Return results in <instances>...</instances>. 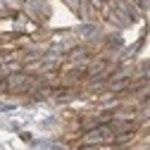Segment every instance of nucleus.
Listing matches in <instances>:
<instances>
[{
  "mask_svg": "<svg viewBox=\"0 0 150 150\" xmlns=\"http://www.w3.org/2000/svg\"><path fill=\"white\" fill-rule=\"evenodd\" d=\"M36 81L31 79V76H26V74H12V76L7 79V88L10 91H24V88H29V86H33Z\"/></svg>",
  "mask_w": 150,
  "mask_h": 150,
  "instance_id": "obj_1",
  "label": "nucleus"
},
{
  "mask_svg": "<svg viewBox=\"0 0 150 150\" xmlns=\"http://www.w3.org/2000/svg\"><path fill=\"white\" fill-rule=\"evenodd\" d=\"M112 134H115V126H100V129H96V131H88V134H86V143L107 141V138H112Z\"/></svg>",
  "mask_w": 150,
  "mask_h": 150,
  "instance_id": "obj_2",
  "label": "nucleus"
}]
</instances>
